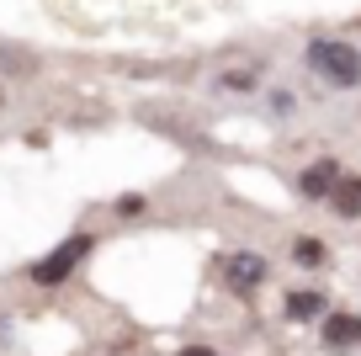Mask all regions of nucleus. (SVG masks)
Masks as SVG:
<instances>
[{"label":"nucleus","mask_w":361,"mask_h":356,"mask_svg":"<svg viewBox=\"0 0 361 356\" xmlns=\"http://www.w3.org/2000/svg\"><path fill=\"white\" fill-rule=\"evenodd\" d=\"M85 250H90V234H75V239H64L59 250H48L43 261L32 266V282H43V287H54V282H64L69 271L85 261Z\"/></svg>","instance_id":"obj_2"},{"label":"nucleus","mask_w":361,"mask_h":356,"mask_svg":"<svg viewBox=\"0 0 361 356\" xmlns=\"http://www.w3.org/2000/svg\"><path fill=\"white\" fill-rule=\"evenodd\" d=\"M335 181H340V165L335 160H319V165H308L303 170V181H298V186H303V197H329V191H335Z\"/></svg>","instance_id":"obj_4"},{"label":"nucleus","mask_w":361,"mask_h":356,"mask_svg":"<svg viewBox=\"0 0 361 356\" xmlns=\"http://www.w3.org/2000/svg\"><path fill=\"white\" fill-rule=\"evenodd\" d=\"M324 340L329 345H356L361 340V319L356 314H329L324 319Z\"/></svg>","instance_id":"obj_6"},{"label":"nucleus","mask_w":361,"mask_h":356,"mask_svg":"<svg viewBox=\"0 0 361 356\" xmlns=\"http://www.w3.org/2000/svg\"><path fill=\"white\" fill-rule=\"evenodd\" d=\"M180 356H213V351H207V345H186Z\"/></svg>","instance_id":"obj_9"},{"label":"nucleus","mask_w":361,"mask_h":356,"mask_svg":"<svg viewBox=\"0 0 361 356\" xmlns=\"http://www.w3.org/2000/svg\"><path fill=\"white\" fill-rule=\"evenodd\" d=\"M266 271L271 266L260 256H250V250H245V256H228V282H234L239 292H255L260 282H266Z\"/></svg>","instance_id":"obj_3"},{"label":"nucleus","mask_w":361,"mask_h":356,"mask_svg":"<svg viewBox=\"0 0 361 356\" xmlns=\"http://www.w3.org/2000/svg\"><path fill=\"white\" fill-rule=\"evenodd\" d=\"M287 314H293V319H319V314H324V292H293V298H287Z\"/></svg>","instance_id":"obj_7"},{"label":"nucleus","mask_w":361,"mask_h":356,"mask_svg":"<svg viewBox=\"0 0 361 356\" xmlns=\"http://www.w3.org/2000/svg\"><path fill=\"white\" fill-rule=\"evenodd\" d=\"M329 202H335L340 218H356V213H361V176H340L335 191H329Z\"/></svg>","instance_id":"obj_5"},{"label":"nucleus","mask_w":361,"mask_h":356,"mask_svg":"<svg viewBox=\"0 0 361 356\" xmlns=\"http://www.w3.org/2000/svg\"><path fill=\"white\" fill-rule=\"evenodd\" d=\"M293 256L303 261V266H319V261H324V245H319V239H298V245H293Z\"/></svg>","instance_id":"obj_8"},{"label":"nucleus","mask_w":361,"mask_h":356,"mask_svg":"<svg viewBox=\"0 0 361 356\" xmlns=\"http://www.w3.org/2000/svg\"><path fill=\"white\" fill-rule=\"evenodd\" d=\"M308 69H314L324 85H340V90H350L361 80V54L350 43H335V37H319L314 48H308Z\"/></svg>","instance_id":"obj_1"}]
</instances>
